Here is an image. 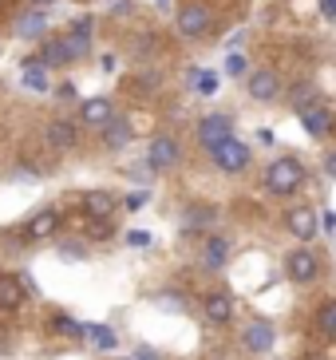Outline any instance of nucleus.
Here are the masks:
<instances>
[{
  "mask_svg": "<svg viewBox=\"0 0 336 360\" xmlns=\"http://www.w3.org/2000/svg\"><path fill=\"white\" fill-rule=\"evenodd\" d=\"M305 186V167L293 159V155H285V159H273L269 170H265V191L285 198V194H297Z\"/></svg>",
  "mask_w": 336,
  "mask_h": 360,
  "instance_id": "nucleus-1",
  "label": "nucleus"
},
{
  "mask_svg": "<svg viewBox=\"0 0 336 360\" xmlns=\"http://www.w3.org/2000/svg\"><path fill=\"white\" fill-rule=\"evenodd\" d=\"M174 24H179V36H186V40H202V36L214 28V12L206 0H186L179 8V16H174Z\"/></svg>",
  "mask_w": 336,
  "mask_h": 360,
  "instance_id": "nucleus-2",
  "label": "nucleus"
},
{
  "mask_svg": "<svg viewBox=\"0 0 336 360\" xmlns=\"http://www.w3.org/2000/svg\"><path fill=\"white\" fill-rule=\"evenodd\" d=\"M210 155H214V162H218V170H226V174H242V170L250 167V147L238 143L233 135L226 139V143H218Z\"/></svg>",
  "mask_w": 336,
  "mask_h": 360,
  "instance_id": "nucleus-3",
  "label": "nucleus"
},
{
  "mask_svg": "<svg viewBox=\"0 0 336 360\" xmlns=\"http://www.w3.org/2000/svg\"><path fill=\"white\" fill-rule=\"evenodd\" d=\"M285 274H289V281L305 285V281H313L321 274V257L313 250H293V254H285Z\"/></svg>",
  "mask_w": 336,
  "mask_h": 360,
  "instance_id": "nucleus-4",
  "label": "nucleus"
},
{
  "mask_svg": "<svg viewBox=\"0 0 336 360\" xmlns=\"http://www.w3.org/2000/svg\"><path fill=\"white\" fill-rule=\"evenodd\" d=\"M60 44H63V60H67V64L84 60L87 48H91V16H79V20H75V28L63 36Z\"/></svg>",
  "mask_w": 336,
  "mask_h": 360,
  "instance_id": "nucleus-5",
  "label": "nucleus"
},
{
  "mask_svg": "<svg viewBox=\"0 0 336 360\" xmlns=\"http://www.w3.org/2000/svg\"><path fill=\"white\" fill-rule=\"evenodd\" d=\"M111 119H115V103L107 96H95V99H84V103H79V123H84V127L103 131Z\"/></svg>",
  "mask_w": 336,
  "mask_h": 360,
  "instance_id": "nucleus-6",
  "label": "nucleus"
},
{
  "mask_svg": "<svg viewBox=\"0 0 336 360\" xmlns=\"http://www.w3.org/2000/svg\"><path fill=\"white\" fill-rule=\"evenodd\" d=\"M285 230L293 233L297 242H313L316 230H321V226H316V210L313 206H293V210L285 214Z\"/></svg>",
  "mask_w": 336,
  "mask_h": 360,
  "instance_id": "nucleus-7",
  "label": "nucleus"
},
{
  "mask_svg": "<svg viewBox=\"0 0 336 360\" xmlns=\"http://www.w3.org/2000/svg\"><path fill=\"white\" fill-rule=\"evenodd\" d=\"M230 131H233L230 115H218V111H214V115H206V119L198 123V143H202L206 150H214L218 143H226V139H230Z\"/></svg>",
  "mask_w": 336,
  "mask_h": 360,
  "instance_id": "nucleus-8",
  "label": "nucleus"
},
{
  "mask_svg": "<svg viewBox=\"0 0 336 360\" xmlns=\"http://www.w3.org/2000/svg\"><path fill=\"white\" fill-rule=\"evenodd\" d=\"M179 143L170 135H155L150 139V150H147V162H150V170H170L174 162H179Z\"/></svg>",
  "mask_w": 336,
  "mask_h": 360,
  "instance_id": "nucleus-9",
  "label": "nucleus"
},
{
  "mask_svg": "<svg viewBox=\"0 0 336 360\" xmlns=\"http://www.w3.org/2000/svg\"><path fill=\"white\" fill-rule=\"evenodd\" d=\"M250 96L257 99V103H273V99L281 96V79H277V72L257 68V72L250 75Z\"/></svg>",
  "mask_w": 336,
  "mask_h": 360,
  "instance_id": "nucleus-10",
  "label": "nucleus"
},
{
  "mask_svg": "<svg viewBox=\"0 0 336 360\" xmlns=\"http://www.w3.org/2000/svg\"><path fill=\"white\" fill-rule=\"evenodd\" d=\"M12 32L20 36V40H44V32H48V16H44V8L20 12L16 24H12Z\"/></svg>",
  "mask_w": 336,
  "mask_h": 360,
  "instance_id": "nucleus-11",
  "label": "nucleus"
},
{
  "mask_svg": "<svg viewBox=\"0 0 336 360\" xmlns=\"http://www.w3.org/2000/svg\"><path fill=\"white\" fill-rule=\"evenodd\" d=\"M24 297H28V289H24L20 277L0 274V313H16L24 305Z\"/></svg>",
  "mask_w": 336,
  "mask_h": 360,
  "instance_id": "nucleus-12",
  "label": "nucleus"
},
{
  "mask_svg": "<svg viewBox=\"0 0 336 360\" xmlns=\"http://www.w3.org/2000/svg\"><path fill=\"white\" fill-rule=\"evenodd\" d=\"M60 230V210H40V214H32V222L24 226V238H32V242H44V238H52V233Z\"/></svg>",
  "mask_w": 336,
  "mask_h": 360,
  "instance_id": "nucleus-13",
  "label": "nucleus"
},
{
  "mask_svg": "<svg viewBox=\"0 0 336 360\" xmlns=\"http://www.w3.org/2000/svg\"><path fill=\"white\" fill-rule=\"evenodd\" d=\"M273 340H277V333H273L269 321H253V325L242 333V345L250 352H269V349H273Z\"/></svg>",
  "mask_w": 336,
  "mask_h": 360,
  "instance_id": "nucleus-14",
  "label": "nucleus"
},
{
  "mask_svg": "<svg viewBox=\"0 0 336 360\" xmlns=\"http://www.w3.org/2000/svg\"><path fill=\"white\" fill-rule=\"evenodd\" d=\"M297 115H301V123H305V131H309L313 139H321V135H328V131H332V115H328V111H325L321 103L301 107Z\"/></svg>",
  "mask_w": 336,
  "mask_h": 360,
  "instance_id": "nucleus-15",
  "label": "nucleus"
},
{
  "mask_svg": "<svg viewBox=\"0 0 336 360\" xmlns=\"http://www.w3.org/2000/svg\"><path fill=\"white\" fill-rule=\"evenodd\" d=\"M44 139H48V147L52 150H72L79 135H75V123H67V119H52L48 131H44Z\"/></svg>",
  "mask_w": 336,
  "mask_h": 360,
  "instance_id": "nucleus-16",
  "label": "nucleus"
},
{
  "mask_svg": "<svg viewBox=\"0 0 336 360\" xmlns=\"http://www.w3.org/2000/svg\"><path fill=\"white\" fill-rule=\"evenodd\" d=\"M206 321H210V325H226V321H230V313H233V301H230V293H226V289H214L210 297H206Z\"/></svg>",
  "mask_w": 336,
  "mask_h": 360,
  "instance_id": "nucleus-17",
  "label": "nucleus"
},
{
  "mask_svg": "<svg viewBox=\"0 0 336 360\" xmlns=\"http://www.w3.org/2000/svg\"><path fill=\"white\" fill-rule=\"evenodd\" d=\"M84 214H87V218H111V214H115V194H111V191L84 194Z\"/></svg>",
  "mask_w": 336,
  "mask_h": 360,
  "instance_id": "nucleus-18",
  "label": "nucleus"
},
{
  "mask_svg": "<svg viewBox=\"0 0 336 360\" xmlns=\"http://www.w3.org/2000/svg\"><path fill=\"white\" fill-rule=\"evenodd\" d=\"M131 135H135V131H131V123H127L123 115H115V119L103 127V147H107V150H123L127 143H131Z\"/></svg>",
  "mask_w": 336,
  "mask_h": 360,
  "instance_id": "nucleus-19",
  "label": "nucleus"
},
{
  "mask_svg": "<svg viewBox=\"0 0 336 360\" xmlns=\"http://www.w3.org/2000/svg\"><path fill=\"white\" fill-rule=\"evenodd\" d=\"M218 222V210L214 206H190L186 214H182V230L194 233V230H206V226Z\"/></svg>",
  "mask_w": 336,
  "mask_h": 360,
  "instance_id": "nucleus-20",
  "label": "nucleus"
},
{
  "mask_svg": "<svg viewBox=\"0 0 336 360\" xmlns=\"http://www.w3.org/2000/svg\"><path fill=\"white\" fill-rule=\"evenodd\" d=\"M20 79H24V87H28V91H48V68H44L40 56H36V60H24Z\"/></svg>",
  "mask_w": 336,
  "mask_h": 360,
  "instance_id": "nucleus-21",
  "label": "nucleus"
},
{
  "mask_svg": "<svg viewBox=\"0 0 336 360\" xmlns=\"http://www.w3.org/2000/svg\"><path fill=\"white\" fill-rule=\"evenodd\" d=\"M127 87H131L135 96H150V91H158V87H162V72H158V68H143V75L127 79Z\"/></svg>",
  "mask_w": 336,
  "mask_h": 360,
  "instance_id": "nucleus-22",
  "label": "nucleus"
},
{
  "mask_svg": "<svg viewBox=\"0 0 336 360\" xmlns=\"http://www.w3.org/2000/svg\"><path fill=\"white\" fill-rule=\"evenodd\" d=\"M202 257H206V265H210V269H221V265L230 262V242L214 233L210 242H206V250H202Z\"/></svg>",
  "mask_w": 336,
  "mask_h": 360,
  "instance_id": "nucleus-23",
  "label": "nucleus"
},
{
  "mask_svg": "<svg viewBox=\"0 0 336 360\" xmlns=\"http://www.w3.org/2000/svg\"><path fill=\"white\" fill-rule=\"evenodd\" d=\"M316 333L325 340H336V301H325L316 309Z\"/></svg>",
  "mask_w": 336,
  "mask_h": 360,
  "instance_id": "nucleus-24",
  "label": "nucleus"
},
{
  "mask_svg": "<svg viewBox=\"0 0 336 360\" xmlns=\"http://www.w3.org/2000/svg\"><path fill=\"white\" fill-rule=\"evenodd\" d=\"M52 328L60 333V337H67V340H79V337H87V328L79 325L75 317H67V313H60V317H52Z\"/></svg>",
  "mask_w": 336,
  "mask_h": 360,
  "instance_id": "nucleus-25",
  "label": "nucleus"
},
{
  "mask_svg": "<svg viewBox=\"0 0 336 360\" xmlns=\"http://www.w3.org/2000/svg\"><path fill=\"white\" fill-rule=\"evenodd\" d=\"M40 60H44V68H63L67 60H63V44L60 40H44L40 44Z\"/></svg>",
  "mask_w": 336,
  "mask_h": 360,
  "instance_id": "nucleus-26",
  "label": "nucleus"
},
{
  "mask_svg": "<svg viewBox=\"0 0 336 360\" xmlns=\"http://www.w3.org/2000/svg\"><path fill=\"white\" fill-rule=\"evenodd\" d=\"M87 340H91L95 349H103V352L115 349V333H111V328H103V325H91V328H87Z\"/></svg>",
  "mask_w": 336,
  "mask_h": 360,
  "instance_id": "nucleus-27",
  "label": "nucleus"
},
{
  "mask_svg": "<svg viewBox=\"0 0 336 360\" xmlns=\"http://www.w3.org/2000/svg\"><path fill=\"white\" fill-rule=\"evenodd\" d=\"M190 84L198 87V96H214V91H218V75H210V72H190Z\"/></svg>",
  "mask_w": 336,
  "mask_h": 360,
  "instance_id": "nucleus-28",
  "label": "nucleus"
},
{
  "mask_svg": "<svg viewBox=\"0 0 336 360\" xmlns=\"http://www.w3.org/2000/svg\"><path fill=\"white\" fill-rule=\"evenodd\" d=\"M60 257H67V262H84V257H87V245L75 242V238H63V242H60Z\"/></svg>",
  "mask_w": 336,
  "mask_h": 360,
  "instance_id": "nucleus-29",
  "label": "nucleus"
},
{
  "mask_svg": "<svg viewBox=\"0 0 336 360\" xmlns=\"http://www.w3.org/2000/svg\"><path fill=\"white\" fill-rule=\"evenodd\" d=\"M309 103H316V91H313V84H297V87H293V107L301 111V107H309Z\"/></svg>",
  "mask_w": 336,
  "mask_h": 360,
  "instance_id": "nucleus-30",
  "label": "nucleus"
},
{
  "mask_svg": "<svg viewBox=\"0 0 336 360\" xmlns=\"http://www.w3.org/2000/svg\"><path fill=\"white\" fill-rule=\"evenodd\" d=\"M245 68H250V64H245V56H238V52L226 56V72H230V75H245Z\"/></svg>",
  "mask_w": 336,
  "mask_h": 360,
  "instance_id": "nucleus-31",
  "label": "nucleus"
},
{
  "mask_svg": "<svg viewBox=\"0 0 336 360\" xmlns=\"http://www.w3.org/2000/svg\"><path fill=\"white\" fill-rule=\"evenodd\" d=\"M91 238H111V226H107V218H91Z\"/></svg>",
  "mask_w": 336,
  "mask_h": 360,
  "instance_id": "nucleus-32",
  "label": "nucleus"
},
{
  "mask_svg": "<svg viewBox=\"0 0 336 360\" xmlns=\"http://www.w3.org/2000/svg\"><path fill=\"white\" fill-rule=\"evenodd\" d=\"M321 230H325V233H336V214H332V210L321 214Z\"/></svg>",
  "mask_w": 336,
  "mask_h": 360,
  "instance_id": "nucleus-33",
  "label": "nucleus"
},
{
  "mask_svg": "<svg viewBox=\"0 0 336 360\" xmlns=\"http://www.w3.org/2000/svg\"><path fill=\"white\" fill-rule=\"evenodd\" d=\"M155 32H143V40H138V52H143V56H147V52H155Z\"/></svg>",
  "mask_w": 336,
  "mask_h": 360,
  "instance_id": "nucleus-34",
  "label": "nucleus"
},
{
  "mask_svg": "<svg viewBox=\"0 0 336 360\" xmlns=\"http://www.w3.org/2000/svg\"><path fill=\"white\" fill-rule=\"evenodd\" d=\"M127 242H131V245H150V233H143V230H131V233H127Z\"/></svg>",
  "mask_w": 336,
  "mask_h": 360,
  "instance_id": "nucleus-35",
  "label": "nucleus"
},
{
  "mask_svg": "<svg viewBox=\"0 0 336 360\" xmlns=\"http://www.w3.org/2000/svg\"><path fill=\"white\" fill-rule=\"evenodd\" d=\"M143 206H147V194H143V191L127 198V210H143Z\"/></svg>",
  "mask_w": 336,
  "mask_h": 360,
  "instance_id": "nucleus-36",
  "label": "nucleus"
},
{
  "mask_svg": "<svg viewBox=\"0 0 336 360\" xmlns=\"http://www.w3.org/2000/svg\"><path fill=\"white\" fill-rule=\"evenodd\" d=\"M135 360H158V352L150 349V345H138V349H135Z\"/></svg>",
  "mask_w": 336,
  "mask_h": 360,
  "instance_id": "nucleus-37",
  "label": "nucleus"
},
{
  "mask_svg": "<svg viewBox=\"0 0 336 360\" xmlns=\"http://www.w3.org/2000/svg\"><path fill=\"white\" fill-rule=\"evenodd\" d=\"M325 174H328V179H336V150H328V155H325Z\"/></svg>",
  "mask_w": 336,
  "mask_h": 360,
  "instance_id": "nucleus-38",
  "label": "nucleus"
},
{
  "mask_svg": "<svg viewBox=\"0 0 336 360\" xmlns=\"http://www.w3.org/2000/svg\"><path fill=\"white\" fill-rule=\"evenodd\" d=\"M321 12H325L328 20H336V0H321Z\"/></svg>",
  "mask_w": 336,
  "mask_h": 360,
  "instance_id": "nucleus-39",
  "label": "nucleus"
},
{
  "mask_svg": "<svg viewBox=\"0 0 336 360\" xmlns=\"http://www.w3.org/2000/svg\"><path fill=\"white\" fill-rule=\"evenodd\" d=\"M8 349H12V337L0 328V356H8Z\"/></svg>",
  "mask_w": 336,
  "mask_h": 360,
  "instance_id": "nucleus-40",
  "label": "nucleus"
},
{
  "mask_svg": "<svg viewBox=\"0 0 336 360\" xmlns=\"http://www.w3.org/2000/svg\"><path fill=\"white\" fill-rule=\"evenodd\" d=\"M111 12H115V16H123V12H131V0H115V8H111Z\"/></svg>",
  "mask_w": 336,
  "mask_h": 360,
  "instance_id": "nucleus-41",
  "label": "nucleus"
},
{
  "mask_svg": "<svg viewBox=\"0 0 336 360\" xmlns=\"http://www.w3.org/2000/svg\"><path fill=\"white\" fill-rule=\"evenodd\" d=\"M32 4H36V8H48V4H56V0H32Z\"/></svg>",
  "mask_w": 336,
  "mask_h": 360,
  "instance_id": "nucleus-42",
  "label": "nucleus"
},
{
  "mask_svg": "<svg viewBox=\"0 0 336 360\" xmlns=\"http://www.w3.org/2000/svg\"><path fill=\"white\" fill-rule=\"evenodd\" d=\"M155 4H167V0H155Z\"/></svg>",
  "mask_w": 336,
  "mask_h": 360,
  "instance_id": "nucleus-43",
  "label": "nucleus"
},
{
  "mask_svg": "<svg viewBox=\"0 0 336 360\" xmlns=\"http://www.w3.org/2000/svg\"><path fill=\"white\" fill-rule=\"evenodd\" d=\"M127 360H135V356H127Z\"/></svg>",
  "mask_w": 336,
  "mask_h": 360,
  "instance_id": "nucleus-44",
  "label": "nucleus"
}]
</instances>
